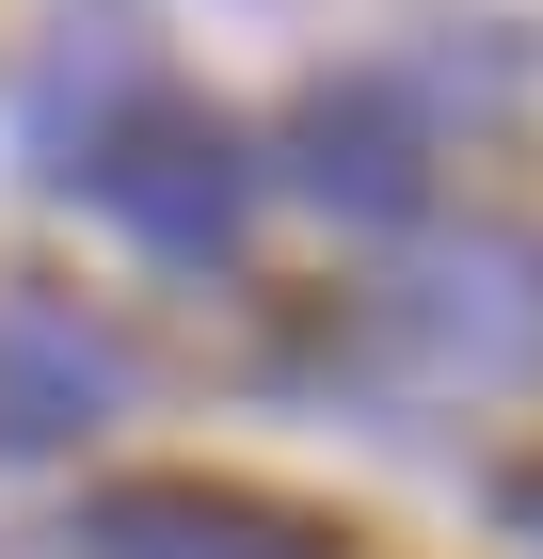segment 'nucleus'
Wrapping results in <instances>:
<instances>
[{
    "label": "nucleus",
    "mask_w": 543,
    "mask_h": 559,
    "mask_svg": "<svg viewBox=\"0 0 543 559\" xmlns=\"http://www.w3.org/2000/svg\"><path fill=\"white\" fill-rule=\"evenodd\" d=\"M64 176H81L96 209L144 240V257H224V240H240V209H256L240 129H209L192 96H128L113 129H81V144H64Z\"/></svg>",
    "instance_id": "nucleus-1"
},
{
    "label": "nucleus",
    "mask_w": 543,
    "mask_h": 559,
    "mask_svg": "<svg viewBox=\"0 0 543 559\" xmlns=\"http://www.w3.org/2000/svg\"><path fill=\"white\" fill-rule=\"evenodd\" d=\"M383 336L416 368H543V257L528 240H432L383 288Z\"/></svg>",
    "instance_id": "nucleus-2"
},
{
    "label": "nucleus",
    "mask_w": 543,
    "mask_h": 559,
    "mask_svg": "<svg viewBox=\"0 0 543 559\" xmlns=\"http://www.w3.org/2000/svg\"><path fill=\"white\" fill-rule=\"evenodd\" d=\"M64 559H335V544L272 496H224V479H128L64 527Z\"/></svg>",
    "instance_id": "nucleus-3"
},
{
    "label": "nucleus",
    "mask_w": 543,
    "mask_h": 559,
    "mask_svg": "<svg viewBox=\"0 0 543 559\" xmlns=\"http://www.w3.org/2000/svg\"><path fill=\"white\" fill-rule=\"evenodd\" d=\"M288 176L320 209H352V224H400L416 209V96L400 81H320L288 112Z\"/></svg>",
    "instance_id": "nucleus-4"
},
{
    "label": "nucleus",
    "mask_w": 543,
    "mask_h": 559,
    "mask_svg": "<svg viewBox=\"0 0 543 559\" xmlns=\"http://www.w3.org/2000/svg\"><path fill=\"white\" fill-rule=\"evenodd\" d=\"M113 400H128V368L81 304H0V448H64Z\"/></svg>",
    "instance_id": "nucleus-5"
}]
</instances>
